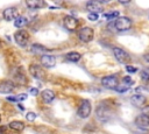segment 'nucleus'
I'll use <instances>...</instances> for the list:
<instances>
[{
	"label": "nucleus",
	"mask_w": 149,
	"mask_h": 134,
	"mask_svg": "<svg viewBox=\"0 0 149 134\" xmlns=\"http://www.w3.org/2000/svg\"><path fill=\"white\" fill-rule=\"evenodd\" d=\"M86 9L90 12V13H101L104 10V6L101 3V1H98V0H88L86 2Z\"/></svg>",
	"instance_id": "obj_8"
},
{
	"label": "nucleus",
	"mask_w": 149,
	"mask_h": 134,
	"mask_svg": "<svg viewBox=\"0 0 149 134\" xmlns=\"http://www.w3.org/2000/svg\"><path fill=\"white\" fill-rule=\"evenodd\" d=\"M26 98H27L26 94H20V96H17V100H19V101H22V100H24Z\"/></svg>",
	"instance_id": "obj_30"
},
{
	"label": "nucleus",
	"mask_w": 149,
	"mask_h": 134,
	"mask_svg": "<svg viewBox=\"0 0 149 134\" xmlns=\"http://www.w3.org/2000/svg\"><path fill=\"white\" fill-rule=\"evenodd\" d=\"M141 78H142V80H144V82H149V73H148L147 71H142V72H141Z\"/></svg>",
	"instance_id": "obj_28"
},
{
	"label": "nucleus",
	"mask_w": 149,
	"mask_h": 134,
	"mask_svg": "<svg viewBox=\"0 0 149 134\" xmlns=\"http://www.w3.org/2000/svg\"><path fill=\"white\" fill-rule=\"evenodd\" d=\"M93 37H94V31L90 27H84L78 31V38L81 42H85V43L91 42L93 40Z\"/></svg>",
	"instance_id": "obj_5"
},
{
	"label": "nucleus",
	"mask_w": 149,
	"mask_h": 134,
	"mask_svg": "<svg viewBox=\"0 0 149 134\" xmlns=\"http://www.w3.org/2000/svg\"><path fill=\"white\" fill-rule=\"evenodd\" d=\"M101 84H102V86H105L107 89L115 90L119 85V80H118L116 76L109 75V76H105V77L101 78Z\"/></svg>",
	"instance_id": "obj_7"
},
{
	"label": "nucleus",
	"mask_w": 149,
	"mask_h": 134,
	"mask_svg": "<svg viewBox=\"0 0 149 134\" xmlns=\"http://www.w3.org/2000/svg\"><path fill=\"white\" fill-rule=\"evenodd\" d=\"M113 54H114V57L116 58L118 62L122 63V64H127L130 62V56L128 52H126V50L119 48V47H114L113 48Z\"/></svg>",
	"instance_id": "obj_4"
},
{
	"label": "nucleus",
	"mask_w": 149,
	"mask_h": 134,
	"mask_svg": "<svg viewBox=\"0 0 149 134\" xmlns=\"http://www.w3.org/2000/svg\"><path fill=\"white\" fill-rule=\"evenodd\" d=\"M100 1H102V2H109L111 0H100Z\"/></svg>",
	"instance_id": "obj_36"
},
{
	"label": "nucleus",
	"mask_w": 149,
	"mask_h": 134,
	"mask_svg": "<svg viewBox=\"0 0 149 134\" xmlns=\"http://www.w3.org/2000/svg\"><path fill=\"white\" fill-rule=\"evenodd\" d=\"M29 92H30L31 96H37V94H38V90H37L36 87H31V89L29 90Z\"/></svg>",
	"instance_id": "obj_29"
},
{
	"label": "nucleus",
	"mask_w": 149,
	"mask_h": 134,
	"mask_svg": "<svg viewBox=\"0 0 149 134\" xmlns=\"http://www.w3.org/2000/svg\"><path fill=\"white\" fill-rule=\"evenodd\" d=\"M144 58H146V59L149 62V55H146V56H144Z\"/></svg>",
	"instance_id": "obj_35"
},
{
	"label": "nucleus",
	"mask_w": 149,
	"mask_h": 134,
	"mask_svg": "<svg viewBox=\"0 0 149 134\" xmlns=\"http://www.w3.org/2000/svg\"><path fill=\"white\" fill-rule=\"evenodd\" d=\"M19 108H20L21 111H23V110H24V107H23V106H21V105H19Z\"/></svg>",
	"instance_id": "obj_34"
},
{
	"label": "nucleus",
	"mask_w": 149,
	"mask_h": 134,
	"mask_svg": "<svg viewBox=\"0 0 149 134\" xmlns=\"http://www.w3.org/2000/svg\"><path fill=\"white\" fill-rule=\"evenodd\" d=\"M132 84H133V79L130 77H128V76L127 77H123L121 85H118V87L115 89V91L116 92H120V93H123V92H126L129 89V86Z\"/></svg>",
	"instance_id": "obj_14"
},
{
	"label": "nucleus",
	"mask_w": 149,
	"mask_h": 134,
	"mask_svg": "<svg viewBox=\"0 0 149 134\" xmlns=\"http://www.w3.org/2000/svg\"><path fill=\"white\" fill-rule=\"evenodd\" d=\"M118 1H119L120 3H128L130 0H118Z\"/></svg>",
	"instance_id": "obj_32"
},
{
	"label": "nucleus",
	"mask_w": 149,
	"mask_h": 134,
	"mask_svg": "<svg viewBox=\"0 0 149 134\" xmlns=\"http://www.w3.org/2000/svg\"><path fill=\"white\" fill-rule=\"evenodd\" d=\"M130 101H132V104H133L134 106L141 107V106H142V105L146 103V98H144L142 94H140V93H136V94L132 96V98H130Z\"/></svg>",
	"instance_id": "obj_17"
},
{
	"label": "nucleus",
	"mask_w": 149,
	"mask_h": 134,
	"mask_svg": "<svg viewBox=\"0 0 149 134\" xmlns=\"http://www.w3.org/2000/svg\"><path fill=\"white\" fill-rule=\"evenodd\" d=\"M91 111H92V106H91L90 100L84 99L80 103V105H79V107L77 110V115L79 118H81V119H85L91 114Z\"/></svg>",
	"instance_id": "obj_3"
},
{
	"label": "nucleus",
	"mask_w": 149,
	"mask_h": 134,
	"mask_svg": "<svg viewBox=\"0 0 149 134\" xmlns=\"http://www.w3.org/2000/svg\"><path fill=\"white\" fill-rule=\"evenodd\" d=\"M87 17H88V20H91V21H97L98 17H99V15H98L97 13H90Z\"/></svg>",
	"instance_id": "obj_26"
},
{
	"label": "nucleus",
	"mask_w": 149,
	"mask_h": 134,
	"mask_svg": "<svg viewBox=\"0 0 149 134\" xmlns=\"http://www.w3.org/2000/svg\"><path fill=\"white\" fill-rule=\"evenodd\" d=\"M135 125L140 128H148L149 127V115L146 114V113H142V114H139L136 118H135Z\"/></svg>",
	"instance_id": "obj_12"
},
{
	"label": "nucleus",
	"mask_w": 149,
	"mask_h": 134,
	"mask_svg": "<svg viewBox=\"0 0 149 134\" xmlns=\"http://www.w3.org/2000/svg\"><path fill=\"white\" fill-rule=\"evenodd\" d=\"M8 127L15 132H22L24 129V124L22 121H19V120H14V121H10Z\"/></svg>",
	"instance_id": "obj_18"
},
{
	"label": "nucleus",
	"mask_w": 149,
	"mask_h": 134,
	"mask_svg": "<svg viewBox=\"0 0 149 134\" xmlns=\"http://www.w3.org/2000/svg\"><path fill=\"white\" fill-rule=\"evenodd\" d=\"M0 48H1V40H0Z\"/></svg>",
	"instance_id": "obj_37"
},
{
	"label": "nucleus",
	"mask_w": 149,
	"mask_h": 134,
	"mask_svg": "<svg viewBox=\"0 0 149 134\" xmlns=\"http://www.w3.org/2000/svg\"><path fill=\"white\" fill-rule=\"evenodd\" d=\"M7 100H8V101H19L17 98H15V97H8Z\"/></svg>",
	"instance_id": "obj_31"
},
{
	"label": "nucleus",
	"mask_w": 149,
	"mask_h": 134,
	"mask_svg": "<svg viewBox=\"0 0 149 134\" xmlns=\"http://www.w3.org/2000/svg\"><path fill=\"white\" fill-rule=\"evenodd\" d=\"M148 70H149V68H148Z\"/></svg>",
	"instance_id": "obj_39"
},
{
	"label": "nucleus",
	"mask_w": 149,
	"mask_h": 134,
	"mask_svg": "<svg viewBox=\"0 0 149 134\" xmlns=\"http://www.w3.org/2000/svg\"><path fill=\"white\" fill-rule=\"evenodd\" d=\"M0 121H1V115H0Z\"/></svg>",
	"instance_id": "obj_38"
},
{
	"label": "nucleus",
	"mask_w": 149,
	"mask_h": 134,
	"mask_svg": "<svg viewBox=\"0 0 149 134\" xmlns=\"http://www.w3.org/2000/svg\"><path fill=\"white\" fill-rule=\"evenodd\" d=\"M14 40L19 45L24 47L29 41V33L27 30H24V29H19L14 34Z\"/></svg>",
	"instance_id": "obj_6"
},
{
	"label": "nucleus",
	"mask_w": 149,
	"mask_h": 134,
	"mask_svg": "<svg viewBox=\"0 0 149 134\" xmlns=\"http://www.w3.org/2000/svg\"><path fill=\"white\" fill-rule=\"evenodd\" d=\"M118 15H119V12H118V10H114V12H111V13H106V14H104L105 19H107V20L118 19Z\"/></svg>",
	"instance_id": "obj_24"
},
{
	"label": "nucleus",
	"mask_w": 149,
	"mask_h": 134,
	"mask_svg": "<svg viewBox=\"0 0 149 134\" xmlns=\"http://www.w3.org/2000/svg\"><path fill=\"white\" fill-rule=\"evenodd\" d=\"M132 26H133V22L127 16H119L114 22V27L119 31H126V30L130 29Z\"/></svg>",
	"instance_id": "obj_2"
},
{
	"label": "nucleus",
	"mask_w": 149,
	"mask_h": 134,
	"mask_svg": "<svg viewBox=\"0 0 149 134\" xmlns=\"http://www.w3.org/2000/svg\"><path fill=\"white\" fill-rule=\"evenodd\" d=\"M29 73L34 77V78H36V79H38V80H43L44 78H45V72L42 70V68L40 66V65H37V64H31L30 66H29Z\"/></svg>",
	"instance_id": "obj_10"
},
{
	"label": "nucleus",
	"mask_w": 149,
	"mask_h": 134,
	"mask_svg": "<svg viewBox=\"0 0 149 134\" xmlns=\"http://www.w3.org/2000/svg\"><path fill=\"white\" fill-rule=\"evenodd\" d=\"M30 51L33 54H43V52H47V51H50V49H47L45 47H43L42 44L40 43H35L30 47Z\"/></svg>",
	"instance_id": "obj_20"
},
{
	"label": "nucleus",
	"mask_w": 149,
	"mask_h": 134,
	"mask_svg": "<svg viewBox=\"0 0 149 134\" xmlns=\"http://www.w3.org/2000/svg\"><path fill=\"white\" fill-rule=\"evenodd\" d=\"M26 5L29 9H37L47 6L44 0H26Z\"/></svg>",
	"instance_id": "obj_15"
},
{
	"label": "nucleus",
	"mask_w": 149,
	"mask_h": 134,
	"mask_svg": "<svg viewBox=\"0 0 149 134\" xmlns=\"http://www.w3.org/2000/svg\"><path fill=\"white\" fill-rule=\"evenodd\" d=\"M14 90V84L12 80H3L0 83V93H9Z\"/></svg>",
	"instance_id": "obj_16"
},
{
	"label": "nucleus",
	"mask_w": 149,
	"mask_h": 134,
	"mask_svg": "<svg viewBox=\"0 0 149 134\" xmlns=\"http://www.w3.org/2000/svg\"><path fill=\"white\" fill-rule=\"evenodd\" d=\"M41 64L47 69L54 68L56 65V58L51 55H43L41 57Z\"/></svg>",
	"instance_id": "obj_13"
},
{
	"label": "nucleus",
	"mask_w": 149,
	"mask_h": 134,
	"mask_svg": "<svg viewBox=\"0 0 149 134\" xmlns=\"http://www.w3.org/2000/svg\"><path fill=\"white\" fill-rule=\"evenodd\" d=\"M63 23H64V27H65L68 30H70V31L76 30V29L78 28V26H79V21H78L74 16H71V15L65 16Z\"/></svg>",
	"instance_id": "obj_11"
},
{
	"label": "nucleus",
	"mask_w": 149,
	"mask_h": 134,
	"mask_svg": "<svg viewBox=\"0 0 149 134\" xmlns=\"http://www.w3.org/2000/svg\"><path fill=\"white\" fill-rule=\"evenodd\" d=\"M41 97H42L43 101H45V103H51V101L55 99V93H54V91H51V90H44V91H42Z\"/></svg>",
	"instance_id": "obj_19"
},
{
	"label": "nucleus",
	"mask_w": 149,
	"mask_h": 134,
	"mask_svg": "<svg viewBox=\"0 0 149 134\" xmlns=\"http://www.w3.org/2000/svg\"><path fill=\"white\" fill-rule=\"evenodd\" d=\"M19 16H20L19 15V10L15 7H8V8L3 9V12H2L3 20L5 21H8V22L9 21H13V20H16Z\"/></svg>",
	"instance_id": "obj_9"
},
{
	"label": "nucleus",
	"mask_w": 149,
	"mask_h": 134,
	"mask_svg": "<svg viewBox=\"0 0 149 134\" xmlns=\"http://www.w3.org/2000/svg\"><path fill=\"white\" fill-rule=\"evenodd\" d=\"M15 78L19 79V82H21L22 84H26L27 83V78H26V75L22 72V71H17L16 75H15Z\"/></svg>",
	"instance_id": "obj_23"
},
{
	"label": "nucleus",
	"mask_w": 149,
	"mask_h": 134,
	"mask_svg": "<svg viewBox=\"0 0 149 134\" xmlns=\"http://www.w3.org/2000/svg\"><path fill=\"white\" fill-rule=\"evenodd\" d=\"M65 58L68 61H70V62H78L81 58V55L79 52H77V51H70V52H68L65 55Z\"/></svg>",
	"instance_id": "obj_21"
},
{
	"label": "nucleus",
	"mask_w": 149,
	"mask_h": 134,
	"mask_svg": "<svg viewBox=\"0 0 149 134\" xmlns=\"http://www.w3.org/2000/svg\"><path fill=\"white\" fill-rule=\"evenodd\" d=\"M27 19L26 17H23V16H19L16 20H15V22H14V26L16 27V28H21V27H23L24 24H27Z\"/></svg>",
	"instance_id": "obj_22"
},
{
	"label": "nucleus",
	"mask_w": 149,
	"mask_h": 134,
	"mask_svg": "<svg viewBox=\"0 0 149 134\" xmlns=\"http://www.w3.org/2000/svg\"><path fill=\"white\" fill-rule=\"evenodd\" d=\"M36 118H37V117H36V114H35L34 112H28V113L26 114V119H27L28 121H34Z\"/></svg>",
	"instance_id": "obj_25"
},
{
	"label": "nucleus",
	"mask_w": 149,
	"mask_h": 134,
	"mask_svg": "<svg viewBox=\"0 0 149 134\" xmlns=\"http://www.w3.org/2000/svg\"><path fill=\"white\" fill-rule=\"evenodd\" d=\"M95 114H97V117L99 118L100 121L106 122V121H108L111 119L112 111H111V107L107 106L105 103H100L95 108Z\"/></svg>",
	"instance_id": "obj_1"
},
{
	"label": "nucleus",
	"mask_w": 149,
	"mask_h": 134,
	"mask_svg": "<svg viewBox=\"0 0 149 134\" xmlns=\"http://www.w3.org/2000/svg\"><path fill=\"white\" fill-rule=\"evenodd\" d=\"M126 70H127L129 73H135V72L137 71V68L132 66V65H126Z\"/></svg>",
	"instance_id": "obj_27"
},
{
	"label": "nucleus",
	"mask_w": 149,
	"mask_h": 134,
	"mask_svg": "<svg viewBox=\"0 0 149 134\" xmlns=\"http://www.w3.org/2000/svg\"><path fill=\"white\" fill-rule=\"evenodd\" d=\"M5 129H6V127H5V126H2V127L0 128V133H2V132H3Z\"/></svg>",
	"instance_id": "obj_33"
}]
</instances>
